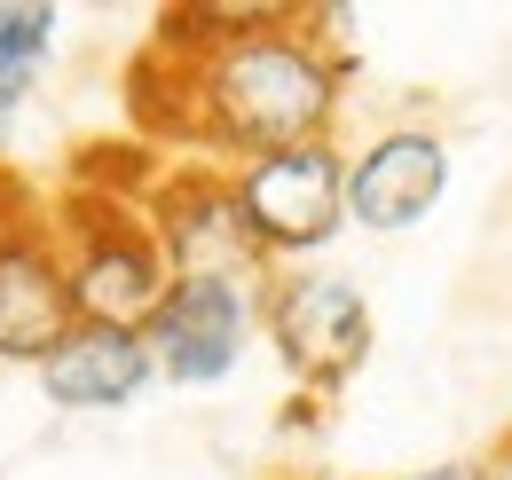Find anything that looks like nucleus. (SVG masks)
<instances>
[{"mask_svg":"<svg viewBox=\"0 0 512 480\" xmlns=\"http://www.w3.org/2000/svg\"><path fill=\"white\" fill-rule=\"evenodd\" d=\"M221 40H197L190 63V111L182 134L221 142V150H292V142H323V126L339 111V63L316 40H300L284 16L268 8H213L205 16Z\"/></svg>","mask_w":512,"mask_h":480,"instance_id":"obj_1","label":"nucleus"},{"mask_svg":"<svg viewBox=\"0 0 512 480\" xmlns=\"http://www.w3.org/2000/svg\"><path fill=\"white\" fill-rule=\"evenodd\" d=\"M229 197L253 229L260 260H300L316 244L339 237L347 221V158L331 142H292V150H260L229 174Z\"/></svg>","mask_w":512,"mask_h":480,"instance_id":"obj_2","label":"nucleus"},{"mask_svg":"<svg viewBox=\"0 0 512 480\" xmlns=\"http://www.w3.org/2000/svg\"><path fill=\"white\" fill-rule=\"evenodd\" d=\"M71 252H64V284H71V315L79 323H111V331H142L158 300H166V260L150 229L119 213V205H71Z\"/></svg>","mask_w":512,"mask_h":480,"instance_id":"obj_3","label":"nucleus"},{"mask_svg":"<svg viewBox=\"0 0 512 480\" xmlns=\"http://www.w3.org/2000/svg\"><path fill=\"white\" fill-rule=\"evenodd\" d=\"M142 229H150L174 284H253V268H260V244L221 174H174L150 197Z\"/></svg>","mask_w":512,"mask_h":480,"instance_id":"obj_4","label":"nucleus"},{"mask_svg":"<svg viewBox=\"0 0 512 480\" xmlns=\"http://www.w3.org/2000/svg\"><path fill=\"white\" fill-rule=\"evenodd\" d=\"M253 339V292L245 284H166L158 315L142 323L150 370H166L174 386H213L229 378Z\"/></svg>","mask_w":512,"mask_h":480,"instance_id":"obj_5","label":"nucleus"},{"mask_svg":"<svg viewBox=\"0 0 512 480\" xmlns=\"http://www.w3.org/2000/svg\"><path fill=\"white\" fill-rule=\"evenodd\" d=\"M268 331H276V355L292 362V378L308 386H339L371 355V307L347 276H284L268 292Z\"/></svg>","mask_w":512,"mask_h":480,"instance_id":"obj_6","label":"nucleus"},{"mask_svg":"<svg viewBox=\"0 0 512 480\" xmlns=\"http://www.w3.org/2000/svg\"><path fill=\"white\" fill-rule=\"evenodd\" d=\"M71 323L64 252L40 221H0V362H40Z\"/></svg>","mask_w":512,"mask_h":480,"instance_id":"obj_7","label":"nucleus"},{"mask_svg":"<svg viewBox=\"0 0 512 480\" xmlns=\"http://www.w3.org/2000/svg\"><path fill=\"white\" fill-rule=\"evenodd\" d=\"M442 181H449V158H442L434 134H386V142H371V150L347 166V213H355L363 229L394 237V229H410V221L434 213Z\"/></svg>","mask_w":512,"mask_h":480,"instance_id":"obj_8","label":"nucleus"},{"mask_svg":"<svg viewBox=\"0 0 512 480\" xmlns=\"http://www.w3.org/2000/svg\"><path fill=\"white\" fill-rule=\"evenodd\" d=\"M40 386L64 410H119L150 386V347L142 331H111V323H71L64 339L40 355Z\"/></svg>","mask_w":512,"mask_h":480,"instance_id":"obj_9","label":"nucleus"},{"mask_svg":"<svg viewBox=\"0 0 512 480\" xmlns=\"http://www.w3.org/2000/svg\"><path fill=\"white\" fill-rule=\"evenodd\" d=\"M56 48V8H0V87L24 95L32 71Z\"/></svg>","mask_w":512,"mask_h":480,"instance_id":"obj_10","label":"nucleus"},{"mask_svg":"<svg viewBox=\"0 0 512 480\" xmlns=\"http://www.w3.org/2000/svg\"><path fill=\"white\" fill-rule=\"evenodd\" d=\"M410 480H489L481 465H434V473H410Z\"/></svg>","mask_w":512,"mask_h":480,"instance_id":"obj_11","label":"nucleus"},{"mask_svg":"<svg viewBox=\"0 0 512 480\" xmlns=\"http://www.w3.org/2000/svg\"><path fill=\"white\" fill-rule=\"evenodd\" d=\"M16 103H24V95H8V87H0V142H8V126H16Z\"/></svg>","mask_w":512,"mask_h":480,"instance_id":"obj_12","label":"nucleus"},{"mask_svg":"<svg viewBox=\"0 0 512 480\" xmlns=\"http://www.w3.org/2000/svg\"><path fill=\"white\" fill-rule=\"evenodd\" d=\"M489 480H512V449H505V457H497V473H489Z\"/></svg>","mask_w":512,"mask_h":480,"instance_id":"obj_13","label":"nucleus"}]
</instances>
